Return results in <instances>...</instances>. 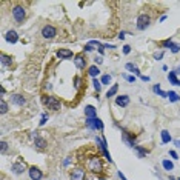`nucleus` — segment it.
I'll return each mask as SVG.
<instances>
[{"label":"nucleus","mask_w":180,"mask_h":180,"mask_svg":"<svg viewBox=\"0 0 180 180\" xmlns=\"http://www.w3.org/2000/svg\"><path fill=\"white\" fill-rule=\"evenodd\" d=\"M88 171L94 173V174H99L103 171V163L99 157H91L88 160Z\"/></svg>","instance_id":"nucleus-1"},{"label":"nucleus","mask_w":180,"mask_h":180,"mask_svg":"<svg viewBox=\"0 0 180 180\" xmlns=\"http://www.w3.org/2000/svg\"><path fill=\"white\" fill-rule=\"evenodd\" d=\"M12 17H14V20H15L17 23H23V20L26 19V11H25V8L20 6V5H15V6L12 8Z\"/></svg>","instance_id":"nucleus-2"},{"label":"nucleus","mask_w":180,"mask_h":180,"mask_svg":"<svg viewBox=\"0 0 180 180\" xmlns=\"http://www.w3.org/2000/svg\"><path fill=\"white\" fill-rule=\"evenodd\" d=\"M149 22H151L149 15H148L146 12H142V14L137 17V29H140V31L146 29V28L149 26Z\"/></svg>","instance_id":"nucleus-3"},{"label":"nucleus","mask_w":180,"mask_h":180,"mask_svg":"<svg viewBox=\"0 0 180 180\" xmlns=\"http://www.w3.org/2000/svg\"><path fill=\"white\" fill-rule=\"evenodd\" d=\"M43 103H45L49 109H54V111H59V109H60V100H59L57 97H54V95L45 97V99H43Z\"/></svg>","instance_id":"nucleus-4"},{"label":"nucleus","mask_w":180,"mask_h":180,"mask_svg":"<svg viewBox=\"0 0 180 180\" xmlns=\"http://www.w3.org/2000/svg\"><path fill=\"white\" fill-rule=\"evenodd\" d=\"M57 36V29L52 26V25H45L43 28H42V37L46 39V40H51V39H54Z\"/></svg>","instance_id":"nucleus-5"},{"label":"nucleus","mask_w":180,"mask_h":180,"mask_svg":"<svg viewBox=\"0 0 180 180\" xmlns=\"http://www.w3.org/2000/svg\"><path fill=\"white\" fill-rule=\"evenodd\" d=\"M95 142H97V145L100 146V149H102V152H103V156L106 157V160L109 162V163H112V159H111V154L108 152V145H106V142H105V138L103 137H95Z\"/></svg>","instance_id":"nucleus-6"},{"label":"nucleus","mask_w":180,"mask_h":180,"mask_svg":"<svg viewBox=\"0 0 180 180\" xmlns=\"http://www.w3.org/2000/svg\"><path fill=\"white\" fill-rule=\"evenodd\" d=\"M86 126L90 130H99V131H103V123L99 117H94V119H86Z\"/></svg>","instance_id":"nucleus-7"},{"label":"nucleus","mask_w":180,"mask_h":180,"mask_svg":"<svg viewBox=\"0 0 180 180\" xmlns=\"http://www.w3.org/2000/svg\"><path fill=\"white\" fill-rule=\"evenodd\" d=\"M71 180H85L86 179V174H85V169L83 168H80V166H77V168H74L72 171H71Z\"/></svg>","instance_id":"nucleus-8"},{"label":"nucleus","mask_w":180,"mask_h":180,"mask_svg":"<svg viewBox=\"0 0 180 180\" xmlns=\"http://www.w3.org/2000/svg\"><path fill=\"white\" fill-rule=\"evenodd\" d=\"M28 174H29V179L31 180H42V177H43V173L37 166H31L29 171H28Z\"/></svg>","instance_id":"nucleus-9"},{"label":"nucleus","mask_w":180,"mask_h":180,"mask_svg":"<svg viewBox=\"0 0 180 180\" xmlns=\"http://www.w3.org/2000/svg\"><path fill=\"white\" fill-rule=\"evenodd\" d=\"M74 63H76V66H77L79 69H85V68H86V57H85L83 54H77V55L74 57Z\"/></svg>","instance_id":"nucleus-10"},{"label":"nucleus","mask_w":180,"mask_h":180,"mask_svg":"<svg viewBox=\"0 0 180 180\" xmlns=\"http://www.w3.org/2000/svg\"><path fill=\"white\" fill-rule=\"evenodd\" d=\"M11 102H12L14 105H17V106L26 105V99H25L23 95H20V94H12V95H11Z\"/></svg>","instance_id":"nucleus-11"},{"label":"nucleus","mask_w":180,"mask_h":180,"mask_svg":"<svg viewBox=\"0 0 180 180\" xmlns=\"http://www.w3.org/2000/svg\"><path fill=\"white\" fill-rule=\"evenodd\" d=\"M57 57H59L60 60L71 59V57H72V51H71V49H65V48H62V49L57 51Z\"/></svg>","instance_id":"nucleus-12"},{"label":"nucleus","mask_w":180,"mask_h":180,"mask_svg":"<svg viewBox=\"0 0 180 180\" xmlns=\"http://www.w3.org/2000/svg\"><path fill=\"white\" fill-rule=\"evenodd\" d=\"M11 171H12L15 176H20V174H23V171H25V163H20V162H15V163H12V166H11Z\"/></svg>","instance_id":"nucleus-13"},{"label":"nucleus","mask_w":180,"mask_h":180,"mask_svg":"<svg viewBox=\"0 0 180 180\" xmlns=\"http://www.w3.org/2000/svg\"><path fill=\"white\" fill-rule=\"evenodd\" d=\"M122 140L130 146V148H134L135 143H134V135L133 134H128L126 131H123V134H122Z\"/></svg>","instance_id":"nucleus-14"},{"label":"nucleus","mask_w":180,"mask_h":180,"mask_svg":"<svg viewBox=\"0 0 180 180\" xmlns=\"http://www.w3.org/2000/svg\"><path fill=\"white\" fill-rule=\"evenodd\" d=\"M116 105H119V106H128L130 105V97L126 95V94H123V95H119V97H116Z\"/></svg>","instance_id":"nucleus-15"},{"label":"nucleus","mask_w":180,"mask_h":180,"mask_svg":"<svg viewBox=\"0 0 180 180\" xmlns=\"http://www.w3.org/2000/svg\"><path fill=\"white\" fill-rule=\"evenodd\" d=\"M5 39H6V42H9V43H15V42L19 40V36H17V33H15L14 29H11V31H8V33L5 34Z\"/></svg>","instance_id":"nucleus-16"},{"label":"nucleus","mask_w":180,"mask_h":180,"mask_svg":"<svg viewBox=\"0 0 180 180\" xmlns=\"http://www.w3.org/2000/svg\"><path fill=\"white\" fill-rule=\"evenodd\" d=\"M85 116H86V119H94V117H97L95 108L91 106V105H88V106L85 108Z\"/></svg>","instance_id":"nucleus-17"},{"label":"nucleus","mask_w":180,"mask_h":180,"mask_svg":"<svg viewBox=\"0 0 180 180\" xmlns=\"http://www.w3.org/2000/svg\"><path fill=\"white\" fill-rule=\"evenodd\" d=\"M168 80H169L173 85H176V86H180V80L177 79V74H176V71H171V72H168Z\"/></svg>","instance_id":"nucleus-18"},{"label":"nucleus","mask_w":180,"mask_h":180,"mask_svg":"<svg viewBox=\"0 0 180 180\" xmlns=\"http://www.w3.org/2000/svg\"><path fill=\"white\" fill-rule=\"evenodd\" d=\"M88 74H90L92 79H97V76L100 74L99 66H97V65H92V66H90V68H88Z\"/></svg>","instance_id":"nucleus-19"},{"label":"nucleus","mask_w":180,"mask_h":180,"mask_svg":"<svg viewBox=\"0 0 180 180\" xmlns=\"http://www.w3.org/2000/svg\"><path fill=\"white\" fill-rule=\"evenodd\" d=\"M34 145H36L39 149H43V148L46 146V140H45V138H42V137L39 135V137H36V138H34Z\"/></svg>","instance_id":"nucleus-20"},{"label":"nucleus","mask_w":180,"mask_h":180,"mask_svg":"<svg viewBox=\"0 0 180 180\" xmlns=\"http://www.w3.org/2000/svg\"><path fill=\"white\" fill-rule=\"evenodd\" d=\"M162 166H163L166 171H173V169H174V163H173L169 159H163V160H162Z\"/></svg>","instance_id":"nucleus-21"},{"label":"nucleus","mask_w":180,"mask_h":180,"mask_svg":"<svg viewBox=\"0 0 180 180\" xmlns=\"http://www.w3.org/2000/svg\"><path fill=\"white\" fill-rule=\"evenodd\" d=\"M160 135H162V143H163V145H166V143L173 142V138H171V134H169V133H168L166 130H163Z\"/></svg>","instance_id":"nucleus-22"},{"label":"nucleus","mask_w":180,"mask_h":180,"mask_svg":"<svg viewBox=\"0 0 180 180\" xmlns=\"http://www.w3.org/2000/svg\"><path fill=\"white\" fill-rule=\"evenodd\" d=\"M125 68L128 69V71H131V72H134V74H137V76H140V69L135 66L134 63H126L125 65Z\"/></svg>","instance_id":"nucleus-23"},{"label":"nucleus","mask_w":180,"mask_h":180,"mask_svg":"<svg viewBox=\"0 0 180 180\" xmlns=\"http://www.w3.org/2000/svg\"><path fill=\"white\" fill-rule=\"evenodd\" d=\"M117 91H119V85L116 83V85H112L109 90H108V92H106V97L109 99V97H114L116 94H117Z\"/></svg>","instance_id":"nucleus-24"},{"label":"nucleus","mask_w":180,"mask_h":180,"mask_svg":"<svg viewBox=\"0 0 180 180\" xmlns=\"http://www.w3.org/2000/svg\"><path fill=\"white\" fill-rule=\"evenodd\" d=\"M133 149H134V151H137V156H138L140 159H143V157L146 156V149H145V148H142V146H138V145H135Z\"/></svg>","instance_id":"nucleus-25"},{"label":"nucleus","mask_w":180,"mask_h":180,"mask_svg":"<svg viewBox=\"0 0 180 180\" xmlns=\"http://www.w3.org/2000/svg\"><path fill=\"white\" fill-rule=\"evenodd\" d=\"M0 57H2V65H3V66H5V65H11V63H12V59H11L9 55H6L5 52H2V55H0Z\"/></svg>","instance_id":"nucleus-26"},{"label":"nucleus","mask_w":180,"mask_h":180,"mask_svg":"<svg viewBox=\"0 0 180 180\" xmlns=\"http://www.w3.org/2000/svg\"><path fill=\"white\" fill-rule=\"evenodd\" d=\"M168 99H169L171 102H179L180 95L177 94V92H174V91H169V92H168Z\"/></svg>","instance_id":"nucleus-27"},{"label":"nucleus","mask_w":180,"mask_h":180,"mask_svg":"<svg viewBox=\"0 0 180 180\" xmlns=\"http://www.w3.org/2000/svg\"><path fill=\"white\" fill-rule=\"evenodd\" d=\"M0 112H2V114H6V112H8V103L5 102V99L0 100Z\"/></svg>","instance_id":"nucleus-28"},{"label":"nucleus","mask_w":180,"mask_h":180,"mask_svg":"<svg viewBox=\"0 0 180 180\" xmlns=\"http://www.w3.org/2000/svg\"><path fill=\"white\" fill-rule=\"evenodd\" d=\"M92 86H94V90L97 91V94H99L100 90H102V82H99L97 79H94V80H92Z\"/></svg>","instance_id":"nucleus-29"},{"label":"nucleus","mask_w":180,"mask_h":180,"mask_svg":"<svg viewBox=\"0 0 180 180\" xmlns=\"http://www.w3.org/2000/svg\"><path fill=\"white\" fill-rule=\"evenodd\" d=\"M169 51H171L173 54H177V52L180 51V45H177V43H173V45H171V48H169Z\"/></svg>","instance_id":"nucleus-30"},{"label":"nucleus","mask_w":180,"mask_h":180,"mask_svg":"<svg viewBox=\"0 0 180 180\" xmlns=\"http://www.w3.org/2000/svg\"><path fill=\"white\" fill-rule=\"evenodd\" d=\"M152 57H154V60H160V59H163V51H156V52L152 54Z\"/></svg>","instance_id":"nucleus-31"},{"label":"nucleus","mask_w":180,"mask_h":180,"mask_svg":"<svg viewBox=\"0 0 180 180\" xmlns=\"http://www.w3.org/2000/svg\"><path fill=\"white\" fill-rule=\"evenodd\" d=\"M173 43H174V42H173L171 39H166V40H163V42H162V46H163V48H168V49H169Z\"/></svg>","instance_id":"nucleus-32"},{"label":"nucleus","mask_w":180,"mask_h":180,"mask_svg":"<svg viewBox=\"0 0 180 180\" xmlns=\"http://www.w3.org/2000/svg\"><path fill=\"white\" fill-rule=\"evenodd\" d=\"M109 82H111V76H103L102 77V85H109Z\"/></svg>","instance_id":"nucleus-33"},{"label":"nucleus","mask_w":180,"mask_h":180,"mask_svg":"<svg viewBox=\"0 0 180 180\" xmlns=\"http://www.w3.org/2000/svg\"><path fill=\"white\" fill-rule=\"evenodd\" d=\"M0 146H2V152H6V149H8V143H6L5 140L0 142Z\"/></svg>","instance_id":"nucleus-34"},{"label":"nucleus","mask_w":180,"mask_h":180,"mask_svg":"<svg viewBox=\"0 0 180 180\" xmlns=\"http://www.w3.org/2000/svg\"><path fill=\"white\" fill-rule=\"evenodd\" d=\"M123 77H125V79H126L130 83H134V82H135V77H134V76H126V74H125Z\"/></svg>","instance_id":"nucleus-35"},{"label":"nucleus","mask_w":180,"mask_h":180,"mask_svg":"<svg viewBox=\"0 0 180 180\" xmlns=\"http://www.w3.org/2000/svg\"><path fill=\"white\" fill-rule=\"evenodd\" d=\"M74 86H76L77 90L80 88V77H76V79H74Z\"/></svg>","instance_id":"nucleus-36"},{"label":"nucleus","mask_w":180,"mask_h":180,"mask_svg":"<svg viewBox=\"0 0 180 180\" xmlns=\"http://www.w3.org/2000/svg\"><path fill=\"white\" fill-rule=\"evenodd\" d=\"M152 91H154L156 94H160V92H162V90H160V85H154V86H152Z\"/></svg>","instance_id":"nucleus-37"},{"label":"nucleus","mask_w":180,"mask_h":180,"mask_svg":"<svg viewBox=\"0 0 180 180\" xmlns=\"http://www.w3.org/2000/svg\"><path fill=\"white\" fill-rule=\"evenodd\" d=\"M130 52H131V46L125 45V46H123V54H130Z\"/></svg>","instance_id":"nucleus-38"},{"label":"nucleus","mask_w":180,"mask_h":180,"mask_svg":"<svg viewBox=\"0 0 180 180\" xmlns=\"http://www.w3.org/2000/svg\"><path fill=\"white\" fill-rule=\"evenodd\" d=\"M169 156H171L174 160H177V159H179V156H177V152H176V151H169Z\"/></svg>","instance_id":"nucleus-39"},{"label":"nucleus","mask_w":180,"mask_h":180,"mask_svg":"<svg viewBox=\"0 0 180 180\" xmlns=\"http://www.w3.org/2000/svg\"><path fill=\"white\" fill-rule=\"evenodd\" d=\"M92 49H94V48H92V45H90V43H86V45H85V51H86V52H91Z\"/></svg>","instance_id":"nucleus-40"},{"label":"nucleus","mask_w":180,"mask_h":180,"mask_svg":"<svg viewBox=\"0 0 180 180\" xmlns=\"http://www.w3.org/2000/svg\"><path fill=\"white\" fill-rule=\"evenodd\" d=\"M102 62H103L102 57H95V59H94V63H95V65H102Z\"/></svg>","instance_id":"nucleus-41"},{"label":"nucleus","mask_w":180,"mask_h":180,"mask_svg":"<svg viewBox=\"0 0 180 180\" xmlns=\"http://www.w3.org/2000/svg\"><path fill=\"white\" fill-rule=\"evenodd\" d=\"M46 120H48V117H46V114H43V116H42V120H40V125H45Z\"/></svg>","instance_id":"nucleus-42"},{"label":"nucleus","mask_w":180,"mask_h":180,"mask_svg":"<svg viewBox=\"0 0 180 180\" xmlns=\"http://www.w3.org/2000/svg\"><path fill=\"white\" fill-rule=\"evenodd\" d=\"M69 163H71V159H69V157H66V159L63 160V165H65V166H68Z\"/></svg>","instance_id":"nucleus-43"},{"label":"nucleus","mask_w":180,"mask_h":180,"mask_svg":"<svg viewBox=\"0 0 180 180\" xmlns=\"http://www.w3.org/2000/svg\"><path fill=\"white\" fill-rule=\"evenodd\" d=\"M140 79H142L143 82H149V77H148V76H140Z\"/></svg>","instance_id":"nucleus-44"},{"label":"nucleus","mask_w":180,"mask_h":180,"mask_svg":"<svg viewBox=\"0 0 180 180\" xmlns=\"http://www.w3.org/2000/svg\"><path fill=\"white\" fill-rule=\"evenodd\" d=\"M117 174H119V177H120V179H122V180H126V177H125V176H123V174H122V173H120V171H119V173H117Z\"/></svg>","instance_id":"nucleus-45"},{"label":"nucleus","mask_w":180,"mask_h":180,"mask_svg":"<svg viewBox=\"0 0 180 180\" xmlns=\"http://www.w3.org/2000/svg\"><path fill=\"white\" fill-rule=\"evenodd\" d=\"M119 39H120V40H123V39H125V33H120V36H119Z\"/></svg>","instance_id":"nucleus-46"},{"label":"nucleus","mask_w":180,"mask_h":180,"mask_svg":"<svg viewBox=\"0 0 180 180\" xmlns=\"http://www.w3.org/2000/svg\"><path fill=\"white\" fill-rule=\"evenodd\" d=\"M174 145H176L177 148H180V140H174Z\"/></svg>","instance_id":"nucleus-47"},{"label":"nucleus","mask_w":180,"mask_h":180,"mask_svg":"<svg viewBox=\"0 0 180 180\" xmlns=\"http://www.w3.org/2000/svg\"><path fill=\"white\" fill-rule=\"evenodd\" d=\"M176 74H180V66H177V69H176Z\"/></svg>","instance_id":"nucleus-48"},{"label":"nucleus","mask_w":180,"mask_h":180,"mask_svg":"<svg viewBox=\"0 0 180 180\" xmlns=\"http://www.w3.org/2000/svg\"><path fill=\"white\" fill-rule=\"evenodd\" d=\"M169 180H177L176 177H173V176H169Z\"/></svg>","instance_id":"nucleus-49"},{"label":"nucleus","mask_w":180,"mask_h":180,"mask_svg":"<svg viewBox=\"0 0 180 180\" xmlns=\"http://www.w3.org/2000/svg\"><path fill=\"white\" fill-rule=\"evenodd\" d=\"M85 180H92V179H85Z\"/></svg>","instance_id":"nucleus-50"},{"label":"nucleus","mask_w":180,"mask_h":180,"mask_svg":"<svg viewBox=\"0 0 180 180\" xmlns=\"http://www.w3.org/2000/svg\"><path fill=\"white\" fill-rule=\"evenodd\" d=\"M177 180H180V177H179V179H177Z\"/></svg>","instance_id":"nucleus-51"}]
</instances>
